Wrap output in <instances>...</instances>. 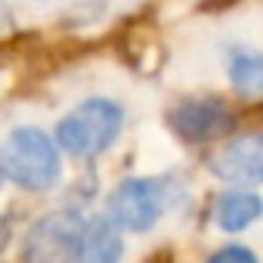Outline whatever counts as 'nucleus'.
I'll return each mask as SVG.
<instances>
[{
  "label": "nucleus",
  "mask_w": 263,
  "mask_h": 263,
  "mask_svg": "<svg viewBox=\"0 0 263 263\" xmlns=\"http://www.w3.org/2000/svg\"><path fill=\"white\" fill-rule=\"evenodd\" d=\"M59 149L37 127H19L0 146V177L41 192L59 180Z\"/></svg>",
  "instance_id": "1"
},
{
  "label": "nucleus",
  "mask_w": 263,
  "mask_h": 263,
  "mask_svg": "<svg viewBox=\"0 0 263 263\" xmlns=\"http://www.w3.org/2000/svg\"><path fill=\"white\" fill-rule=\"evenodd\" d=\"M121 134V108L111 99H87L56 127V143L78 158L105 152Z\"/></svg>",
  "instance_id": "2"
},
{
  "label": "nucleus",
  "mask_w": 263,
  "mask_h": 263,
  "mask_svg": "<svg viewBox=\"0 0 263 263\" xmlns=\"http://www.w3.org/2000/svg\"><path fill=\"white\" fill-rule=\"evenodd\" d=\"M87 220L74 211L41 217L22 241V263H78Z\"/></svg>",
  "instance_id": "3"
},
{
  "label": "nucleus",
  "mask_w": 263,
  "mask_h": 263,
  "mask_svg": "<svg viewBox=\"0 0 263 263\" xmlns=\"http://www.w3.org/2000/svg\"><path fill=\"white\" fill-rule=\"evenodd\" d=\"M164 211V189L155 180H124L105 201V217L130 232H146Z\"/></svg>",
  "instance_id": "4"
},
{
  "label": "nucleus",
  "mask_w": 263,
  "mask_h": 263,
  "mask_svg": "<svg viewBox=\"0 0 263 263\" xmlns=\"http://www.w3.org/2000/svg\"><path fill=\"white\" fill-rule=\"evenodd\" d=\"M171 127L183 140L204 143V140L223 137L232 127V111L220 99H189L171 111Z\"/></svg>",
  "instance_id": "5"
},
{
  "label": "nucleus",
  "mask_w": 263,
  "mask_h": 263,
  "mask_svg": "<svg viewBox=\"0 0 263 263\" xmlns=\"http://www.w3.org/2000/svg\"><path fill=\"white\" fill-rule=\"evenodd\" d=\"M211 171L226 183H263V134H248L226 143L214 155Z\"/></svg>",
  "instance_id": "6"
},
{
  "label": "nucleus",
  "mask_w": 263,
  "mask_h": 263,
  "mask_svg": "<svg viewBox=\"0 0 263 263\" xmlns=\"http://www.w3.org/2000/svg\"><path fill=\"white\" fill-rule=\"evenodd\" d=\"M124 254V241L108 217H96L84 226L78 263H118Z\"/></svg>",
  "instance_id": "7"
},
{
  "label": "nucleus",
  "mask_w": 263,
  "mask_h": 263,
  "mask_svg": "<svg viewBox=\"0 0 263 263\" xmlns=\"http://www.w3.org/2000/svg\"><path fill=\"white\" fill-rule=\"evenodd\" d=\"M260 214H263V198L254 192H226L214 208V220L226 232H238L251 226Z\"/></svg>",
  "instance_id": "8"
},
{
  "label": "nucleus",
  "mask_w": 263,
  "mask_h": 263,
  "mask_svg": "<svg viewBox=\"0 0 263 263\" xmlns=\"http://www.w3.org/2000/svg\"><path fill=\"white\" fill-rule=\"evenodd\" d=\"M229 81L245 96L263 93V56H257V53H238V56H232V62H229Z\"/></svg>",
  "instance_id": "9"
},
{
  "label": "nucleus",
  "mask_w": 263,
  "mask_h": 263,
  "mask_svg": "<svg viewBox=\"0 0 263 263\" xmlns=\"http://www.w3.org/2000/svg\"><path fill=\"white\" fill-rule=\"evenodd\" d=\"M208 263H257V257L241 245H229V248H220Z\"/></svg>",
  "instance_id": "10"
}]
</instances>
